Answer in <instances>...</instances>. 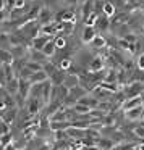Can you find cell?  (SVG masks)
<instances>
[{"instance_id":"obj_1","label":"cell","mask_w":144,"mask_h":150,"mask_svg":"<svg viewBox=\"0 0 144 150\" xmlns=\"http://www.w3.org/2000/svg\"><path fill=\"white\" fill-rule=\"evenodd\" d=\"M104 68H105V58L101 55H94L88 65V71L91 73H102Z\"/></svg>"},{"instance_id":"obj_2","label":"cell","mask_w":144,"mask_h":150,"mask_svg":"<svg viewBox=\"0 0 144 150\" xmlns=\"http://www.w3.org/2000/svg\"><path fill=\"white\" fill-rule=\"evenodd\" d=\"M97 31H96V28H92V26H83V31H81V42L83 44H91L92 40L97 37Z\"/></svg>"},{"instance_id":"obj_3","label":"cell","mask_w":144,"mask_h":150,"mask_svg":"<svg viewBox=\"0 0 144 150\" xmlns=\"http://www.w3.org/2000/svg\"><path fill=\"white\" fill-rule=\"evenodd\" d=\"M94 28H96V31H97L99 34L108 33V31H110V18L105 16L104 13H101V15H99V20H97V23H96Z\"/></svg>"},{"instance_id":"obj_4","label":"cell","mask_w":144,"mask_h":150,"mask_svg":"<svg viewBox=\"0 0 144 150\" xmlns=\"http://www.w3.org/2000/svg\"><path fill=\"white\" fill-rule=\"evenodd\" d=\"M125 116H126L128 121H143V118H144V110H143V107L131 108V110L125 111Z\"/></svg>"},{"instance_id":"obj_5","label":"cell","mask_w":144,"mask_h":150,"mask_svg":"<svg viewBox=\"0 0 144 150\" xmlns=\"http://www.w3.org/2000/svg\"><path fill=\"white\" fill-rule=\"evenodd\" d=\"M28 60H34V62L42 63V65H46L47 62H50L49 57L44 55L42 50H36V49H29V57H28Z\"/></svg>"},{"instance_id":"obj_6","label":"cell","mask_w":144,"mask_h":150,"mask_svg":"<svg viewBox=\"0 0 144 150\" xmlns=\"http://www.w3.org/2000/svg\"><path fill=\"white\" fill-rule=\"evenodd\" d=\"M53 37L55 36H39V37H36V39H33V42H31V49L42 50L44 47L47 45V42H50Z\"/></svg>"},{"instance_id":"obj_7","label":"cell","mask_w":144,"mask_h":150,"mask_svg":"<svg viewBox=\"0 0 144 150\" xmlns=\"http://www.w3.org/2000/svg\"><path fill=\"white\" fill-rule=\"evenodd\" d=\"M78 103L86 105V107H89L91 110H97L99 105H101V102H99L96 97H92V95H84L83 98H79V100H78Z\"/></svg>"},{"instance_id":"obj_8","label":"cell","mask_w":144,"mask_h":150,"mask_svg":"<svg viewBox=\"0 0 144 150\" xmlns=\"http://www.w3.org/2000/svg\"><path fill=\"white\" fill-rule=\"evenodd\" d=\"M143 100H144V97L143 95H139V97H133V98H126L125 100V103H123V111H128V110H131V108H136V107H141V103H143Z\"/></svg>"},{"instance_id":"obj_9","label":"cell","mask_w":144,"mask_h":150,"mask_svg":"<svg viewBox=\"0 0 144 150\" xmlns=\"http://www.w3.org/2000/svg\"><path fill=\"white\" fill-rule=\"evenodd\" d=\"M89 45H91L96 52H99V50H102V49H105V47H107V37H104L102 34H97V37H96V39L89 44Z\"/></svg>"},{"instance_id":"obj_10","label":"cell","mask_w":144,"mask_h":150,"mask_svg":"<svg viewBox=\"0 0 144 150\" xmlns=\"http://www.w3.org/2000/svg\"><path fill=\"white\" fill-rule=\"evenodd\" d=\"M5 89H7V92L10 95H16L18 91H20V78L10 79V81L7 82V86H5Z\"/></svg>"},{"instance_id":"obj_11","label":"cell","mask_w":144,"mask_h":150,"mask_svg":"<svg viewBox=\"0 0 144 150\" xmlns=\"http://www.w3.org/2000/svg\"><path fill=\"white\" fill-rule=\"evenodd\" d=\"M42 52H44V55H47L49 58H53V57L57 55L58 50H57V45H55V37H53L50 42H47V45L42 49Z\"/></svg>"},{"instance_id":"obj_12","label":"cell","mask_w":144,"mask_h":150,"mask_svg":"<svg viewBox=\"0 0 144 150\" xmlns=\"http://www.w3.org/2000/svg\"><path fill=\"white\" fill-rule=\"evenodd\" d=\"M31 84H42V82H47L49 81V76H47L46 71H39V73H33L31 76Z\"/></svg>"},{"instance_id":"obj_13","label":"cell","mask_w":144,"mask_h":150,"mask_svg":"<svg viewBox=\"0 0 144 150\" xmlns=\"http://www.w3.org/2000/svg\"><path fill=\"white\" fill-rule=\"evenodd\" d=\"M63 86H66L68 89H73V87H76V86H79V74H71V73H68L66 78H65Z\"/></svg>"},{"instance_id":"obj_14","label":"cell","mask_w":144,"mask_h":150,"mask_svg":"<svg viewBox=\"0 0 144 150\" xmlns=\"http://www.w3.org/2000/svg\"><path fill=\"white\" fill-rule=\"evenodd\" d=\"M0 63H4V65H13L15 63V58H13L10 50L0 49Z\"/></svg>"},{"instance_id":"obj_15","label":"cell","mask_w":144,"mask_h":150,"mask_svg":"<svg viewBox=\"0 0 144 150\" xmlns=\"http://www.w3.org/2000/svg\"><path fill=\"white\" fill-rule=\"evenodd\" d=\"M24 66H26L28 69H31L33 73L44 71V65H42V63H37V62H34V60H26V62H24Z\"/></svg>"},{"instance_id":"obj_16","label":"cell","mask_w":144,"mask_h":150,"mask_svg":"<svg viewBox=\"0 0 144 150\" xmlns=\"http://www.w3.org/2000/svg\"><path fill=\"white\" fill-rule=\"evenodd\" d=\"M71 111L76 115H91L92 110L89 107H86V105H81V103H76L71 107Z\"/></svg>"},{"instance_id":"obj_17","label":"cell","mask_w":144,"mask_h":150,"mask_svg":"<svg viewBox=\"0 0 144 150\" xmlns=\"http://www.w3.org/2000/svg\"><path fill=\"white\" fill-rule=\"evenodd\" d=\"M102 13H104L105 16L112 18V16L117 15V7H115L112 2H105V4H104V11H102Z\"/></svg>"},{"instance_id":"obj_18","label":"cell","mask_w":144,"mask_h":150,"mask_svg":"<svg viewBox=\"0 0 144 150\" xmlns=\"http://www.w3.org/2000/svg\"><path fill=\"white\" fill-rule=\"evenodd\" d=\"M58 69H60V68H58V66H57L55 63L52 62V60H50V62H47L46 65H44V71L47 73V76H49V79L52 78V76L55 74V73L58 71Z\"/></svg>"},{"instance_id":"obj_19","label":"cell","mask_w":144,"mask_h":150,"mask_svg":"<svg viewBox=\"0 0 144 150\" xmlns=\"http://www.w3.org/2000/svg\"><path fill=\"white\" fill-rule=\"evenodd\" d=\"M97 20H99V13L92 11V13L89 15V16L86 18L84 21H83V24H84V26H92V28H94V26H96V23H97Z\"/></svg>"},{"instance_id":"obj_20","label":"cell","mask_w":144,"mask_h":150,"mask_svg":"<svg viewBox=\"0 0 144 150\" xmlns=\"http://www.w3.org/2000/svg\"><path fill=\"white\" fill-rule=\"evenodd\" d=\"M73 66V60H71V57H66V58H63V60H60V63H58V68L60 69H63V71H68L70 68Z\"/></svg>"},{"instance_id":"obj_21","label":"cell","mask_w":144,"mask_h":150,"mask_svg":"<svg viewBox=\"0 0 144 150\" xmlns=\"http://www.w3.org/2000/svg\"><path fill=\"white\" fill-rule=\"evenodd\" d=\"M10 144H13V136H11V132L5 134V136H0V145H2V149L10 145Z\"/></svg>"},{"instance_id":"obj_22","label":"cell","mask_w":144,"mask_h":150,"mask_svg":"<svg viewBox=\"0 0 144 150\" xmlns=\"http://www.w3.org/2000/svg\"><path fill=\"white\" fill-rule=\"evenodd\" d=\"M8 132H11V131H10V124L0 116V136H5V134H8Z\"/></svg>"},{"instance_id":"obj_23","label":"cell","mask_w":144,"mask_h":150,"mask_svg":"<svg viewBox=\"0 0 144 150\" xmlns=\"http://www.w3.org/2000/svg\"><path fill=\"white\" fill-rule=\"evenodd\" d=\"M134 65H136V69L139 71H144V53H139L134 60Z\"/></svg>"},{"instance_id":"obj_24","label":"cell","mask_w":144,"mask_h":150,"mask_svg":"<svg viewBox=\"0 0 144 150\" xmlns=\"http://www.w3.org/2000/svg\"><path fill=\"white\" fill-rule=\"evenodd\" d=\"M133 134H134V137H138V139H143V140H144V126H143V124H139V126L133 127Z\"/></svg>"},{"instance_id":"obj_25","label":"cell","mask_w":144,"mask_h":150,"mask_svg":"<svg viewBox=\"0 0 144 150\" xmlns=\"http://www.w3.org/2000/svg\"><path fill=\"white\" fill-rule=\"evenodd\" d=\"M7 111H8V113H7V115H2V118H4V120L7 121L8 124H10L11 121L15 120V116H16V110H11V111H10V110H7Z\"/></svg>"},{"instance_id":"obj_26","label":"cell","mask_w":144,"mask_h":150,"mask_svg":"<svg viewBox=\"0 0 144 150\" xmlns=\"http://www.w3.org/2000/svg\"><path fill=\"white\" fill-rule=\"evenodd\" d=\"M138 45H139V50H141V53H144V33L141 34L139 40H138Z\"/></svg>"},{"instance_id":"obj_27","label":"cell","mask_w":144,"mask_h":150,"mask_svg":"<svg viewBox=\"0 0 144 150\" xmlns=\"http://www.w3.org/2000/svg\"><path fill=\"white\" fill-rule=\"evenodd\" d=\"M78 2H79V0H63V4H65V5H68L70 8H71V7H75V5L78 4Z\"/></svg>"},{"instance_id":"obj_28","label":"cell","mask_w":144,"mask_h":150,"mask_svg":"<svg viewBox=\"0 0 144 150\" xmlns=\"http://www.w3.org/2000/svg\"><path fill=\"white\" fill-rule=\"evenodd\" d=\"M2 150H20V149H18V147L15 145V144H10V145L4 147V149H2Z\"/></svg>"},{"instance_id":"obj_29","label":"cell","mask_w":144,"mask_h":150,"mask_svg":"<svg viewBox=\"0 0 144 150\" xmlns=\"http://www.w3.org/2000/svg\"><path fill=\"white\" fill-rule=\"evenodd\" d=\"M138 150H144V140H141L139 145H138Z\"/></svg>"},{"instance_id":"obj_30","label":"cell","mask_w":144,"mask_h":150,"mask_svg":"<svg viewBox=\"0 0 144 150\" xmlns=\"http://www.w3.org/2000/svg\"><path fill=\"white\" fill-rule=\"evenodd\" d=\"M143 97H144V95H143ZM141 107H143V110H144V100H143V103H141Z\"/></svg>"},{"instance_id":"obj_31","label":"cell","mask_w":144,"mask_h":150,"mask_svg":"<svg viewBox=\"0 0 144 150\" xmlns=\"http://www.w3.org/2000/svg\"><path fill=\"white\" fill-rule=\"evenodd\" d=\"M29 2H37V0H29Z\"/></svg>"},{"instance_id":"obj_32","label":"cell","mask_w":144,"mask_h":150,"mask_svg":"<svg viewBox=\"0 0 144 150\" xmlns=\"http://www.w3.org/2000/svg\"><path fill=\"white\" fill-rule=\"evenodd\" d=\"M141 124H143V126H144V121H143V123H141Z\"/></svg>"}]
</instances>
